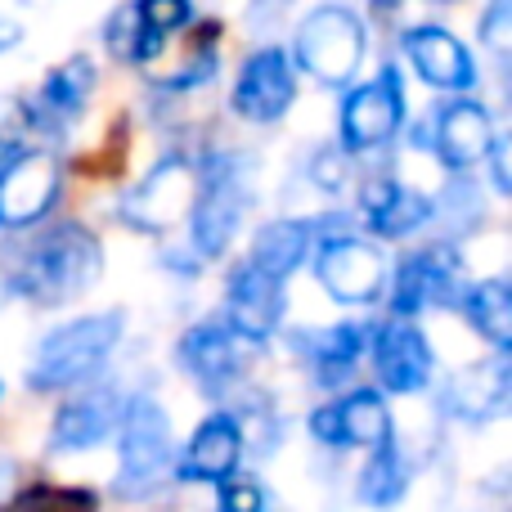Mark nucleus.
I'll return each instance as SVG.
<instances>
[{"label":"nucleus","mask_w":512,"mask_h":512,"mask_svg":"<svg viewBox=\"0 0 512 512\" xmlns=\"http://www.w3.org/2000/svg\"><path fill=\"white\" fill-rule=\"evenodd\" d=\"M99 270H104V252L95 234L81 225H54L23 252L14 288L36 306H68L99 279Z\"/></svg>","instance_id":"f257e3e1"},{"label":"nucleus","mask_w":512,"mask_h":512,"mask_svg":"<svg viewBox=\"0 0 512 512\" xmlns=\"http://www.w3.org/2000/svg\"><path fill=\"white\" fill-rule=\"evenodd\" d=\"M122 310H104V315H86L72 324L54 328L41 337L32 351V369H27V387L32 391H68L81 387L90 373L104 369V360L122 342Z\"/></svg>","instance_id":"f03ea898"},{"label":"nucleus","mask_w":512,"mask_h":512,"mask_svg":"<svg viewBox=\"0 0 512 512\" xmlns=\"http://www.w3.org/2000/svg\"><path fill=\"white\" fill-rule=\"evenodd\" d=\"M252 203V162L248 158H212L203 180L194 185V203H189V239H194L198 256H221L239 239L243 216Z\"/></svg>","instance_id":"7ed1b4c3"},{"label":"nucleus","mask_w":512,"mask_h":512,"mask_svg":"<svg viewBox=\"0 0 512 512\" xmlns=\"http://www.w3.org/2000/svg\"><path fill=\"white\" fill-rule=\"evenodd\" d=\"M117 450H122V472H117V495L144 499L158 490V481L171 468V418L153 396H131L122 405L117 423Z\"/></svg>","instance_id":"20e7f679"},{"label":"nucleus","mask_w":512,"mask_h":512,"mask_svg":"<svg viewBox=\"0 0 512 512\" xmlns=\"http://www.w3.org/2000/svg\"><path fill=\"white\" fill-rule=\"evenodd\" d=\"M292 59L324 86H346L364 59V23L346 5H319L297 23Z\"/></svg>","instance_id":"39448f33"},{"label":"nucleus","mask_w":512,"mask_h":512,"mask_svg":"<svg viewBox=\"0 0 512 512\" xmlns=\"http://www.w3.org/2000/svg\"><path fill=\"white\" fill-rule=\"evenodd\" d=\"M63 194L59 158L45 149H23L0 171V230H27L45 221Z\"/></svg>","instance_id":"423d86ee"},{"label":"nucleus","mask_w":512,"mask_h":512,"mask_svg":"<svg viewBox=\"0 0 512 512\" xmlns=\"http://www.w3.org/2000/svg\"><path fill=\"white\" fill-rule=\"evenodd\" d=\"M405 126V86L396 68H382L369 86H360L342 108V149L373 153L391 144Z\"/></svg>","instance_id":"0eeeda50"},{"label":"nucleus","mask_w":512,"mask_h":512,"mask_svg":"<svg viewBox=\"0 0 512 512\" xmlns=\"http://www.w3.org/2000/svg\"><path fill=\"white\" fill-rule=\"evenodd\" d=\"M315 274L333 301L364 306V301H373L382 292V283H387V261H382V252L373 248V243L355 239V234H333V239L319 243Z\"/></svg>","instance_id":"6e6552de"},{"label":"nucleus","mask_w":512,"mask_h":512,"mask_svg":"<svg viewBox=\"0 0 512 512\" xmlns=\"http://www.w3.org/2000/svg\"><path fill=\"white\" fill-rule=\"evenodd\" d=\"M252 342H243L230 324H194L176 346V360L207 396H225L248 369Z\"/></svg>","instance_id":"1a4fd4ad"},{"label":"nucleus","mask_w":512,"mask_h":512,"mask_svg":"<svg viewBox=\"0 0 512 512\" xmlns=\"http://www.w3.org/2000/svg\"><path fill=\"white\" fill-rule=\"evenodd\" d=\"M292 99H297V72H292V59L283 50H274V45H265V50H256L252 59L243 63L230 104L243 122L270 126L288 113Z\"/></svg>","instance_id":"9d476101"},{"label":"nucleus","mask_w":512,"mask_h":512,"mask_svg":"<svg viewBox=\"0 0 512 512\" xmlns=\"http://www.w3.org/2000/svg\"><path fill=\"white\" fill-rule=\"evenodd\" d=\"M508 400H512V364L508 351L490 355L481 364H468V369L450 373L441 391V409L454 414L459 423H495V418L508 414Z\"/></svg>","instance_id":"9b49d317"},{"label":"nucleus","mask_w":512,"mask_h":512,"mask_svg":"<svg viewBox=\"0 0 512 512\" xmlns=\"http://www.w3.org/2000/svg\"><path fill=\"white\" fill-rule=\"evenodd\" d=\"M369 351H373V373H378V382L387 391H396V396L423 391L427 382H432L436 355H432V346H427V337L418 333L409 319H391V324L373 328Z\"/></svg>","instance_id":"f8f14e48"},{"label":"nucleus","mask_w":512,"mask_h":512,"mask_svg":"<svg viewBox=\"0 0 512 512\" xmlns=\"http://www.w3.org/2000/svg\"><path fill=\"white\" fill-rule=\"evenodd\" d=\"M459 261H454L450 252H414L400 261L396 270V283H391V310H396L400 319L409 315H423V310L432 306H459Z\"/></svg>","instance_id":"ddd939ff"},{"label":"nucleus","mask_w":512,"mask_h":512,"mask_svg":"<svg viewBox=\"0 0 512 512\" xmlns=\"http://www.w3.org/2000/svg\"><path fill=\"white\" fill-rule=\"evenodd\" d=\"M122 391L117 387H86L72 400H63V409L54 414L50 427V450L54 454H77V450H95L122 423Z\"/></svg>","instance_id":"4468645a"},{"label":"nucleus","mask_w":512,"mask_h":512,"mask_svg":"<svg viewBox=\"0 0 512 512\" xmlns=\"http://www.w3.org/2000/svg\"><path fill=\"white\" fill-rule=\"evenodd\" d=\"M189 203H194V176H189V167L180 158H167L149 171V180L140 189H131L122 198V221L131 230L162 234Z\"/></svg>","instance_id":"2eb2a0df"},{"label":"nucleus","mask_w":512,"mask_h":512,"mask_svg":"<svg viewBox=\"0 0 512 512\" xmlns=\"http://www.w3.org/2000/svg\"><path fill=\"white\" fill-rule=\"evenodd\" d=\"M225 324L243 342H265L283 324V279H270L256 265H239L225 288Z\"/></svg>","instance_id":"dca6fc26"},{"label":"nucleus","mask_w":512,"mask_h":512,"mask_svg":"<svg viewBox=\"0 0 512 512\" xmlns=\"http://www.w3.org/2000/svg\"><path fill=\"white\" fill-rule=\"evenodd\" d=\"M405 54H409L414 72L427 81V86L454 90V95H463V90L477 86V63H472L468 45H463L454 32L436 27V23L409 27L405 32Z\"/></svg>","instance_id":"f3484780"},{"label":"nucleus","mask_w":512,"mask_h":512,"mask_svg":"<svg viewBox=\"0 0 512 512\" xmlns=\"http://www.w3.org/2000/svg\"><path fill=\"white\" fill-rule=\"evenodd\" d=\"M310 432L324 445H364L373 450L378 441L391 436V409L378 391H351L346 400H333V405L315 409L310 414Z\"/></svg>","instance_id":"a211bd4d"},{"label":"nucleus","mask_w":512,"mask_h":512,"mask_svg":"<svg viewBox=\"0 0 512 512\" xmlns=\"http://www.w3.org/2000/svg\"><path fill=\"white\" fill-rule=\"evenodd\" d=\"M243 418L221 409L212 414L207 423H198V432L189 436L185 454H180V481H212L221 486L225 477L239 472V459H243Z\"/></svg>","instance_id":"6ab92c4d"},{"label":"nucleus","mask_w":512,"mask_h":512,"mask_svg":"<svg viewBox=\"0 0 512 512\" xmlns=\"http://www.w3.org/2000/svg\"><path fill=\"white\" fill-rule=\"evenodd\" d=\"M490 144H495V117H490L486 104H477V99H454V104H445L441 113H436L432 149L445 167H454V171L472 167V162H481L490 153Z\"/></svg>","instance_id":"aec40b11"},{"label":"nucleus","mask_w":512,"mask_h":512,"mask_svg":"<svg viewBox=\"0 0 512 512\" xmlns=\"http://www.w3.org/2000/svg\"><path fill=\"white\" fill-rule=\"evenodd\" d=\"M369 337H373L369 324H355V319H346V324H333V328L297 333V337H292V351L306 355V364L315 369V378L324 382V387H337V382H342L346 373L360 364Z\"/></svg>","instance_id":"412c9836"},{"label":"nucleus","mask_w":512,"mask_h":512,"mask_svg":"<svg viewBox=\"0 0 512 512\" xmlns=\"http://www.w3.org/2000/svg\"><path fill=\"white\" fill-rule=\"evenodd\" d=\"M364 216H369L373 234L382 239H405V234L423 230L432 221V198L405 189L396 180H369L364 185Z\"/></svg>","instance_id":"4be33fe9"},{"label":"nucleus","mask_w":512,"mask_h":512,"mask_svg":"<svg viewBox=\"0 0 512 512\" xmlns=\"http://www.w3.org/2000/svg\"><path fill=\"white\" fill-rule=\"evenodd\" d=\"M90 90H95V63H90L86 54H72L68 63H59V68H54L50 77L41 81V95H36L41 122L68 126L72 117H81Z\"/></svg>","instance_id":"5701e85b"},{"label":"nucleus","mask_w":512,"mask_h":512,"mask_svg":"<svg viewBox=\"0 0 512 512\" xmlns=\"http://www.w3.org/2000/svg\"><path fill=\"white\" fill-rule=\"evenodd\" d=\"M459 306L468 315V324L477 328L486 342H495V351L512 346V288L504 279H481L468 283L459 292Z\"/></svg>","instance_id":"b1692460"},{"label":"nucleus","mask_w":512,"mask_h":512,"mask_svg":"<svg viewBox=\"0 0 512 512\" xmlns=\"http://www.w3.org/2000/svg\"><path fill=\"white\" fill-rule=\"evenodd\" d=\"M310 256V225L306 221H270L256 230L248 265L265 270L270 279H288Z\"/></svg>","instance_id":"393cba45"},{"label":"nucleus","mask_w":512,"mask_h":512,"mask_svg":"<svg viewBox=\"0 0 512 512\" xmlns=\"http://www.w3.org/2000/svg\"><path fill=\"white\" fill-rule=\"evenodd\" d=\"M405 490H409V463L400 454L396 436H387V441H378L369 450V463L360 472V499L369 508H396L405 499Z\"/></svg>","instance_id":"a878e982"},{"label":"nucleus","mask_w":512,"mask_h":512,"mask_svg":"<svg viewBox=\"0 0 512 512\" xmlns=\"http://www.w3.org/2000/svg\"><path fill=\"white\" fill-rule=\"evenodd\" d=\"M104 41H108V54H113L117 63H149L153 54L162 50V36L149 32V23L140 18L135 0H126V5L113 9V18L104 23Z\"/></svg>","instance_id":"bb28decb"},{"label":"nucleus","mask_w":512,"mask_h":512,"mask_svg":"<svg viewBox=\"0 0 512 512\" xmlns=\"http://www.w3.org/2000/svg\"><path fill=\"white\" fill-rule=\"evenodd\" d=\"M95 508V499L86 495V490H27V495H18L14 504H5L0 512H90Z\"/></svg>","instance_id":"cd10ccee"},{"label":"nucleus","mask_w":512,"mask_h":512,"mask_svg":"<svg viewBox=\"0 0 512 512\" xmlns=\"http://www.w3.org/2000/svg\"><path fill=\"white\" fill-rule=\"evenodd\" d=\"M32 122L36 117L27 113L18 99H5L0 95V171L27 149V135H32Z\"/></svg>","instance_id":"c85d7f7f"},{"label":"nucleus","mask_w":512,"mask_h":512,"mask_svg":"<svg viewBox=\"0 0 512 512\" xmlns=\"http://www.w3.org/2000/svg\"><path fill=\"white\" fill-rule=\"evenodd\" d=\"M221 512H270V495L252 477H225L221 481Z\"/></svg>","instance_id":"c756f323"},{"label":"nucleus","mask_w":512,"mask_h":512,"mask_svg":"<svg viewBox=\"0 0 512 512\" xmlns=\"http://www.w3.org/2000/svg\"><path fill=\"white\" fill-rule=\"evenodd\" d=\"M135 9H140V18L149 23V32H158V36L176 32V27H185L189 18H194L189 0H135Z\"/></svg>","instance_id":"7c9ffc66"},{"label":"nucleus","mask_w":512,"mask_h":512,"mask_svg":"<svg viewBox=\"0 0 512 512\" xmlns=\"http://www.w3.org/2000/svg\"><path fill=\"white\" fill-rule=\"evenodd\" d=\"M477 32H481V41L504 59V54L512 50V0H490L486 14H481V23H477Z\"/></svg>","instance_id":"2f4dec72"},{"label":"nucleus","mask_w":512,"mask_h":512,"mask_svg":"<svg viewBox=\"0 0 512 512\" xmlns=\"http://www.w3.org/2000/svg\"><path fill=\"white\" fill-rule=\"evenodd\" d=\"M315 180H319V189H328V194H337V180H342V158H333V153H319L315 158Z\"/></svg>","instance_id":"473e14b6"},{"label":"nucleus","mask_w":512,"mask_h":512,"mask_svg":"<svg viewBox=\"0 0 512 512\" xmlns=\"http://www.w3.org/2000/svg\"><path fill=\"white\" fill-rule=\"evenodd\" d=\"M486 158H490V167H495V189H499V194H508V189H512V180H508V140L490 144Z\"/></svg>","instance_id":"72a5a7b5"},{"label":"nucleus","mask_w":512,"mask_h":512,"mask_svg":"<svg viewBox=\"0 0 512 512\" xmlns=\"http://www.w3.org/2000/svg\"><path fill=\"white\" fill-rule=\"evenodd\" d=\"M18 41H23V23L9 18V14H0V54H9Z\"/></svg>","instance_id":"f704fd0d"},{"label":"nucleus","mask_w":512,"mask_h":512,"mask_svg":"<svg viewBox=\"0 0 512 512\" xmlns=\"http://www.w3.org/2000/svg\"><path fill=\"white\" fill-rule=\"evenodd\" d=\"M382 9H391V0H382Z\"/></svg>","instance_id":"c9c22d12"}]
</instances>
